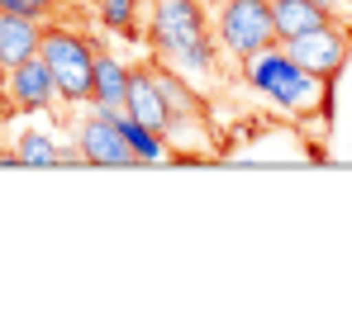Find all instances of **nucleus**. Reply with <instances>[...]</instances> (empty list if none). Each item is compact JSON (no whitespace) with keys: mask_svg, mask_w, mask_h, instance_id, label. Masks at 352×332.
<instances>
[{"mask_svg":"<svg viewBox=\"0 0 352 332\" xmlns=\"http://www.w3.org/2000/svg\"><path fill=\"white\" fill-rule=\"evenodd\" d=\"M143 43L162 67L181 71L186 81L210 76L219 48H214V29L205 19L200 0H148V19H143Z\"/></svg>","mask_w":352,"mask_h":332,"instance_id":"f257e3e1","label":"nucleus"},{"mask_svg":"<svg viewBox=\"0 0 352 332\" xmlns=\"http://www.w3.org/2000/svg\"><path fill=\"white\" fill-rule=\"evenodd\" d=\"M243 81H248L252 91H262L276 110H286V114L314 110L319 119L333 123V81H324V76L295 67L291 57L281 53V43H272V48L248 57V62H243Z\"/></svg>","mask_w":352,"mask_h":332,"instance_id":"f03ea898","label":"nucleus"},{"mask_svg":"<svg viewBox=\"0 0 352 332\" xmlns=\"http://www.w3.org/2000/svg\"><path fill=\"white\" fill-rule=\"evenodd\" d=\"M38 57H43L48 71H53L58 100H67V105H86V100H91V71H96V48H91V38H81L76 29L48 24L43 38H38Z\"/></svg>","mask_w":352,"mask_h":332,"instance_id":"7ed1b4c3","label":"nucleus"},{"mask_svg":"<svg viewBox=\"0 0 352 332\" xmlns=\"http://www.w3.org/2000/svg\"><path fill=\"white\" fill-rule=\"evenodd\" d=\"M214 43L229 57L248 62L252 53L276 43V24H272V5L267 0H219L214 14Z\"/></svg>","mask_w":352,"mask_h":332,"instance_id":"20e7f679","label":"nucleus"},{"mask_svg":"<svg viewBox=\"0 0 352 332\" xmlns=\"http://www.w3.org/2000/svg\"><path fill=\"white\" fill-rule=\"evenodd\" d=\"M281 53L291 57L295 67H305V71H314V76L333 81V76L348 67V57H352V34L343 29V19H329V24L309 29V34L286 38V43H281Z\"/></svg>","mask_w":352,"mask_h":332,"instance_id":"39448f33","label":"nucleus"},{"mask_svg":"<svg viewBox=\"0 0 352 332\" xmlns=\"http://www.w3.org/2000/svg\"><path fill=\"white\" fill-rule=\"evenodd\" d=\"M76 157L86 166H138L124 128H119V114L115 110H96L76 123Z\"/></svg>","mask_w":352,"mask_h":332,"instance_id":"423d86ee","label":"nucleus"},{"mask_svg":"<svg viewBox=\"0 0 352 332\" xmlns=\"http://www.w3.org/2000/svg\"><path fill=\"white\" fill-rule=\"evenodd\" d=\"M5 95H10V110L14 114H43L58 100V86H53V71L43 57H29L19 67H5Z\"/></svg>","mask_w":352,"mask_h":332,"instance_id":"0eeeda50","label":"nucleus"},{"mask_svg":"<svg viewBox=\"0 0 352 332\" xmlns=\"http://www.w3.org/2000/svg\"><path fill=\"white\" fill-rule=\"evenodd\" d=\"M124 114H129V119H138V123H148L153 133H162V138H167V100H162L157 71H153V67H143V62H133V67H129Z\"/></svg>","mask_w":352,"mask_h":332,"instance_id":"6e6552de","label":"nucleus"},{"mask_svg":"<svg viewBox=\"0 0 352 332\" xmlns=\"http://www.w3.org/2000/svg\"><path fill=\"white\" fill-rule=\"evenodd\" d=\"M38 38H43V24L38 19H24V14L0 10V67H19V62L38 57Z\"/></svg>","mask_w":352,"mask_h":332,"instance_id":"1a4fd4ad","label":"nucleus"},{"mask_svg":"<svg viewBox=\"0 0 352 332\" xmlns=\"http://www.w3.org/2000/svg\"><path fill=\"white\" fill-rule=\"evenodd\" d=\"M129 95V62L115 53H96V71H91V105L96 110H124Z\"/></svg>","mask_w":352,"mask_h":332,"instance_id":"9d476101","label":"nucleus"},{"mask_svg":"<svg viewBox=\"0 0 352 332\" xmlns=\"http://www.w3.org/2000/svg\"><path fill=\"white\" fill-rule=\"evenodd\" d=\"M272 5V24H276V43H286L295 34H309L319 24H329V14L314 0H267Z\"/></svg>","mask_w":352,"mask_h":332,"instance_id":"9b49d317","label":"nucleus"},{"mask_svg":"<svg viewBox=\"0 0 352 332\" xmlns=\"http://www.w3.org/2000/svg\"><path fill=\"white\" fill-rule=\"evenodd\" d=\"M14 157L19 166H62V162H81L76 152H67L53 143V133H38V128H24L19 138H14Z\"/></svg>","mask_w":352,"mask_h":332,"instance_id":"f8f14e48","label":"nucleus"},{"mask_svg":"<svg viewBox=\"0 0 352 332\" xmlns=\"http://www.w3.org/2000/svg\"><path fill=\"white\" fill-rule=\"evenodd\" d=\"M119 114V128H124V138H129V147H133V157H138V162L148 166V162H167V152H172V147H167V138H162V133H153V128H148V123H138V119H129V114L124 110H115Z\"/></svg>","mask_w":352,"mask_h":332,"instance_id":"ddd939ff","label":"nucleus"},{"mask_svg":"<svg viewBox=\"0 0 352 332\" xmlns=\"http://www.w3.org/2000/svg\"><path fill=\"white\" fill-rule=\"evenodd\" d=\"M148 0H96V10H100V24L110 29V34H124V38H138V10H143Z\"/></svg>","mask_w":352,"mask_h":332,"instance_id":"4468645a","label":"nucleus"},{"mask_svg":"<svg viewBox=\"0 0 352 332\" xmlns=\"http://www.w3.org/2000/svg\"><path fill=\"white\" fill-rule=\"evenodd\" d=\"M0 10H10V14H24V19H48L53 10H58V0H0Z\"/></svg>","mask_w":352,"mask_h":332,"instance_id":"2eb2a0df","label":"nucleus"},{"mask_svg":"<svg viewBox=\"0 0 352 332\" xmlns=\"http://www.w3.org/2000/svg\"><path fill=\"white\" fill-rule=\"evenodd\" d=\"M314 5H319V10H324L329 19H343V14L352 10V0H314Z\"/></svg>","mask_w":352,"mask_h":332,"instance_id":"dca6fc26","label":"nucleus"},{"mask_svg":"<svg viewBox=\"0 0 352 332\" xmlns=\"http://www.w3.org/2000/svg\"><path fill=\"white\" fill-rule=\"evenodd\" d=\"M5 114H14V110H10V95H5V67H0V119H5Z\"/></svg>","mask_w":352,"mask_h":332,"instance_id":"f3484780","label":"nucleus"},{"mask_svg":"<svg viewBox=\"0 0 352 332\" xmlns=\"http://www.w3.org/2000/svg\"><path fill=\"white\" fill-rule=\"evenodd\" d=\"M67 5H91V0H67Z\"/></svg>","mask_w":352,"mask_h":332,"instance_id":"a211bd4d","label":"nucleus"}]
</instances>
